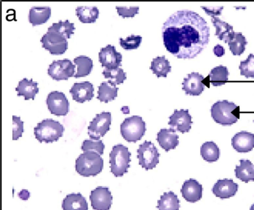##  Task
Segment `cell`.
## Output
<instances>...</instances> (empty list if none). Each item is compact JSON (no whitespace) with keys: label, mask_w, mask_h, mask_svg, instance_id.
<instances>
[{"label":"cell","mask_w":254,"mask_h":210,"mask_svg":"<svg viewBox=\"0 0 254 210\" xmlns=\"http://www.w3.org/2000/svg\"><path fill=\"white\" fill-rule=\"evenodd\" d=\"M164 45L179 59H193L209 42L210 28L199 14L190 10L175 12L162 27Z\"/></svg>","instance_id":"6da1fadb"},{"label":"cell","mask_w":254,"mask_h":210,"mask_svg":"<svg viewBox=\"0 0 254 210\" xmlns=\"http://www.w3.org/2000/svg\"><path fill=\"white\" fill-rule=\"evenodd\" d=\"M212 117L216 123L223 126H231L240 117V106L227 100L218 101L212 106Z\"/></svg>","instance_id":"7a4b0ae2"},{"label":"cell","mask_w":254,"mask_h":210,"mask_svg":"<svg viewBox=\"0 0 254 210\" xmlns=\"http://www.w3.org/2000/svg\"><path fill=\"white\" fill-rule=\"evenodd\" d=\"M104 160L100 154L93 151H85L75 161V169L83 176H96L102 171Z\"/></svg>","instance_id":"3957f363"},{"label":"cell","mask_w":254,"mask_h":210,"mask_svg":"<svg viewBox=\"0 0 254 210\" xmlns=\"http://www.w3.org/2000/svg\"><path fill=\"white\" fill-rule=\"evenodd\" d=\"M64 127L59 121L47 118L40 121L34 128V135L37 140L42 143L57 141L63 136Z\"/></svg>","instance_id":"277c9868"},{"label":"cell","mask_w":254,"mask_h":210,"mask_svg":"<svg viewBox=\"0 0 254 210\" xmlns=\"http://www.w3.org/2000/svg\"><path fill=\"white\" fill-rule=\"evenodd\" d=\"M130 158V152L126 146L121 144L114 146L109 154L111 173L117 177L123 176L127 173L131 161Z\"/></svg>","instance_id":"5b68a950"},{"label":"cell","mask_w":254,"mask_h":210,"mask_svg":"<svg viewBox=\"0 0 254 210\" xmlns=\"http://www.w3.org/2000/svg\"><path fill=\"white\" fill-rule=\"evenodd\" d=\"M146 123L138 115H133L124 120L121 125L123 137L129 143H136L145 135Z\"/></svg>","instance_id":"8992f818"},{"label":"cell","mask_w":254,"mask_h":210,"mask_svg":"<svg viewBox=\"0 0 254 210\" xmlns=\"http://www.w3.org/2000/svg\"><path fill=\"white\" fill-rule=\"evenodd\" d=\"M137 154L139 164L146 170L156 168L157 164L159 163L160 154L156 147L151 141H146L140 144L137 150Z\"/></svg>","instance_id":"52a82bcc"},{"label":"cell","mask_w":254,"mask_h":210,"mask_svg":"<svg viewBox=\"0 0 254 210\" xmlns=\"http://www.w3.org/2000/svg\"><path fill=\"white\" fill-rule=\"evenodd\" d=\"M112 116L110 112H103L96 115L90 121L88 134L91 140H100L110 129Z\"/></svg>","instance_id":"ba28073f"},{"label":"cell","mask_w":254,"mask_h":210,"mask_svg":"<svg viewBox=\"0 0 254 210\" xmlns=\"http://www.w3.org/2000/svg\"><path fill=\"white\" fill-rule=\"evenodd\" d=\"M40 42L43 48L53 55L63 54L68 48L67 39L57 32H47L43 35Z\"/></svg>","instance_id":"9c48e42d"},{"label":"cell","mask_w":254,"mask_h":210,"mask_svg":"<svg viewBox=\"0 0 254 210\" xmlns=\"http://www.w3.org/2000/svg\"><path fill=\"white\" fill-rule=\"evenodd\" d=\"M75 65L70 59L53 60L48 69V74L53 80H67L68 78L74 77Z\"/></svg>","instance_id":"30bf717a"},{"label":"cell","mask_w":254,"mask_h":210,"mask_svg":"<svg viewBox=\"0 0 254 210\" xmlns=\"http://www.w3.org/2000/svg\"><path fill=\"white\" fill-rule=\"evenodd\" d=\"M48 108L51 113L57 116H65L69 111V103L65 94L53 91L48 94L46 100Z\"/></svg>","instance_id":"8fae6325"},{"label":"cell","mask_w":254,"mask_h":210,"mask_svg":"<svg viewBox=\"0 0 254 210\" xmlns=\"http://www.w3.org/2000/svg\"><path fill=\"white\" fill-rule=\"evenodd\" d=\"M90 199L95 210H109L113 204V196L106 187L98 186L91 191Z\"/></svg>","instance_id":"7c38bea8"},{"label":"cell","mask_w":254,"mask_h":210,"mask_svg":"<svg viewBox=\"0 0 254 210\" xmlns=\"http://www.w3.org/2000/svg\"><path fill=\"white\" fill-rule=\"evenodd\" d=\"M192 124V117L189 109H175L169 117L170 128L182 133H189L191 129Z\"/></svg>","instance_id":"4fadbf2b"},{"label":"cell","mask_w":254,"mask_h":210,"mask_svg":"<svg viewBox=\"0 0 254 210\" xmlns=\"http://www.w3.org/2000/svg\"><path fill=\"white\" fill-rule=\"evenodd\" d=\"M99 60L101 66L106 67V69L120 67L123 61V55L117 52L115 47L108 45L101 48L99 52Z\"/></svg>","instance_id":"5bb4252c"},{"label":"cell","mask_w":254,"mask_h":210,"mask_svg":"<svg viewBox=\"0 0 254 210\" xmlns=\"http://www.w3.org/2000/svg\"><path fill=\"white\" fill-rule=\"evenodd\" d=\"M204 80L203 75L199 73H190L184 78L182 89L187 95L199 96L204 90Z\"/></svg>","instance_id":"9a60e30c"},{"label":"cell","mask_w":254,"mask_h":210,"mask_svg":"<svg viewBox=\"0 0 254 210\" xmlns=\"http://www.w3.org/2000/svg\"><path fill=\"white\" fill-rule=\"evenodd\" d=\"M239 185L232 179H219L214 184L212 191L216 197L221 199H227L235 196L238 191Z\"/></svg>","instance_id":"2e32d148"},{"label":"cell","mask_w":254,"mask_h":210,"mask_svg":"<svg viewBox=\"0 0 254 210\" xmlns=\"http://www.w3.org/2000/svg\"><path fill=\"white\" fill-rule=\"evenodd\" d=\"M94 87L90 82L75 83L69 91L73 100L83 103L91 101L94 97Z\"/></svg>","instance_id":"e0dca14e"},{"label":"cell","mask_w":254,"mask_h":210,"mask_svg":"<svg viewBox=\"0 0 254 210\" xmlns=\"http://www.w3.org/2000/svg\"><path fill=\"white\" fill-rule=\"evenodd\" d=\"M232 145L238 153H249L254 148V134L246 131L236 133L232 138Z\"/></svg>","instance_id":"ac0fdd59"},{"label":"cell","mask_w":254,"mask_h":210,"mask_svg":"<svg viewBox=\"0 0 254 210\" xmlns=\"http://www.w3.org/2000/svg\"><path fill=\"white\" fill-rule=\"evenodd\" d=\"M182 196L187 202L195 203L202 197L203 187L194 179H190L184 182L181 189Z\"/></svg>","instance_id":"d6986e66"},{"label":"cell","mask_w":254,"mask_h":210,"mask_svg":"<svg viewBox=\"0 0 254 210\" xmlns=\"http://www.w3.org/2000/svg\"><path fill=\"white\" fill-rule=\"evenodd\" d=\"M179 136L174 129H161L157 133V141L166 152L177 148L179 144Z\"/></svg>","instance_id":"ffe728a7"},{"label":"cell","mask_w":254,"mask_h":210,"mask_svg":"<svg viewBox=\"0 0 254 210\" xmlns=\"http://www.w3.org/2000/svg\"><path fill=\"white\" fill-rule=\"evenodd\" d=\"M62 208L63 210H88V205L82 194L72 193L63 199Z\"/></svg>","instance_id":"44dd1931"},{"label":"cell","mask_w":254,"mask_h":210,"mask_svg":"<svg viewBox=\"0 0 254 210\" xmlns=\"http://www.w3.org/2000/svg\"><path fill=\"white\" fill-rule=\"evenodd\" d=\"M38 85L39 83L34 82L32 79L24 78L19 81L18 85L16 88L17 96H24L25 100H29L30 99L34 100L35 95L39 92Z\"/></svg>","instance_id":"7402d4cb"},{"label":"cell","mask_w":254,"mask_h":210,"mask_svg":"<svg viewBox=\"0 0 254 210\" xmlns=\"http://www.w3.org/2000/svg\"><path fill=\"white\" fill-rule=\"evenodd\" d=\"M52 15V8L49 6H33L30 9L29 21L33 25H41L48 21Z\"/></svg>","instance_id":"603a6c76"},{"label":"cell","mask_w":254,"mask_h":210,"mask_svg":"<svg viewBox=\"0 0 254 210\" xmlns=\"http://www.w3.org/2000/svg\"><path fill=\"white\" fill-rule=\"evenodd\" d=\"M240 165L236 166V177L246 183L254 181V164L250 160H240Z\"/></svg>","instance_id":"cb8c5ba5"},{"label":"cell","mask_w":254,"mask_h":210,"mask_svg":"<svg viewBox=\"0 0 254 210\" xmlns=\"http://www.w3.org/2000/svg\"><path fill=\"white\" fill-rule=\"evenodd\" d=\"M158 210H179L180 200L174 192H165L157 202Z\"/></svg>","instance_id":"d4e9b609"},{"label":"cell","mask_w":254,"mask_h":210,"mask_svg":"<svg viewBox=\"0 0 254 210\" xmlns=\"http://www.w3.org/2000/svg\"><path fill=\"white\" fill-rule=\"evenodd\" d=\"M211 21L216 28L215 35L218 39L228 43L230 37L233 34V27L227 22L222 21L217 17H212Z\"/></svg>","instance_id":"484cf974"},{"label":"cell","mask_w":254,"mask_h":210,"mask_svg":"<svg viewBox=\"0 0 254 210\" xmlns=\"http://www.w3.org/2000/svg\"><path fill=\"white\" fill-rule=\"evenodd\" d=\"M228 44L234 55H240L245 52L248 41L242 33L235 32L228 40Z\"/></svg>","instance_id":"4316f807"},{"label":"cell","mask_w":254,"mask_h":210,"mask_svg":"<svg viewBox=\"0 0 254 210\" xmlns=\"http://www.w3.org/2000/svg\"><path fill=\"white\" fill-rule=\"evenodd\" d=\"M200 155L205 161L214 162L219 159L220 151L214 142H205L200 148Z\"/></svg>","instance_id":"83f0119b"},{"label":"cell","mask_w":254,"mask_h":210,"mask_svg":"<svg viewBox=\"0 0 254 210\" xmlns=\"http://www.w3.org/2000/svg\"><path fill=\"white\" fill-rule=\"evenodd\" d=\"M76 15L83 23H93L99 17V9L95 6H78L76 8Z\"/></svg>","instance_id":"f1b7e54d"},{"label":"cell","mask_w":254,"mask_h":210,"mask_svg":"<svg viewBox=\"0 0 254 210\" xmlns=\"http://www.w3.org/2000/svg\"><path fill=\"white\" fill-rule=\"evenodd\" d=\"M119 88L116 85L110 84L108 82H103L98 87V100L101 102L108 103L118 96Z\"/></svg>","instance_id":"f546056e"},{"label":"cell","mask_w":254,"mask_h":210,"mask_svg":"<svg viewBox=\"0 0 254 210\" xmlns=\"http://www.w3.org/2000/svg\"><path fill=\"white\" fill-rule=\"evenodd\" d=\"M149 69L157 77H167V74L172 71L169 60L164 55L157 57L152 60Z\"/></svg>","instance_id":"4dcf8cb0"},{"label":"cell","mask_w":254,"mask_h":210,"mask_svg":"<svg viewBox=\"0 0 254 210\" xmlns=\"http://www.w3.org/2000/svg\"><path fill=\"white\" fill-rule=\"evenodd\" d=\"M208 76L213 87H220L228 82L229 72L227 67L220 65L213 68Z\"/></svg>","instance_id":"1f68e13d"},{"label":"cell","mask_w":254,"mask_h":210,"mask_svg":"<svg viewBox=\"0 0 254 210\" xmlns=\"http://www.w3.org/2000/svg\"><path fill=\"white\" fill-rule=\"evenodd\" d=\"M73 62L77 65V71L74 77H86L91 72L93 67V60L86 55H81L73 59Z\"/></svg>","instance_id":"d6a6232c"},{"label":"cell","mask_w":254,"mask_h":210,"mask_svg":"<svg viewBox=\"0 0 254 210\" xmlns=\"http://www.w3.org/2000/svg\"><path fill=\"white\" fill-rule=\"evenodd\" d=\"M75 28L74 24L70 22L68 20L63 21L62 20L57 23H53L48 27L47 32H54L63 35L66 39H70L71 35L73 34Z\"/></svg>","instance_id":"836d02e7"},{"label":"cell","mask_w":254,"mask_h":210,"mask_svg":"<svg viewBox=\"0 0 254 210\" xmlns=\"http://www.w3.org/2000/svg\"><path fill=\"white\" fill-rule=\"evenodd\" d=\"M102 73L108 79V83L112 85H120L127 78V73L121 67L105 69Z\"/></svg>","instance_id":"e575fe53"},{"label":"cell","mask_w":254,"mask_h":210,"mask_svg":"<svg viewBox=\"0 0 254 210\" xmlns=\"http://www.w3.org/2000/svg\"><path fill=\"white\" fill-rule=\"evenodd\" d=\"M239 69L241 75L247 78H254V54L249 55L247 59L241 62Z\"/></svg>","instance_id":"d590c367"},{"label":"cell","mask_w":254,"mask_h":210,"mask_svg":"<svg viewBox=\"0 0 254 210\" xmlns=\"http://www.w3.org/2000/svg\"><path fill=\"white\" fill-rule=\"evenodd\" d=\"M141 42L142 37L140 35H131L127 37L126 39H123V38L119 39L121 46L127 51L137 49L140 46Z\"/></svg>","instance_id":"8d00e7d4"},{"label":"cell","mask_w":254,"mask_h":210,"mask_svg":"<svg viewBox=\"0 0 254 210\" xmlns=\"http://www.w3.org/2000/svg\"><path fill=\"white\" fill-rule=\"evenodd\" d=\"M105 145L101 140H86L83 142L81 149L83 152L93 151L103 155Z\"/></svg>","instance_id":"74e56055"},{"label":"cell","mask_w":254,"mask_h":210,"mask_svg":"<svg viewBox=\"0 0 254 210\" xmlns=\"http://www.w3.org/2000/svg\"><path fill=\"white\" fill-rule=\"evenodd\" d=\"M24 132V121L17 116H12V140H17L21 137Z\"/></svg>","instance_id":"f35d334b"},{"label":"cell","mask_w":254,"mask_h":210,"mask_svg":"<svg viewBox=\"0 0 254 210\" xmlns=\"http://www.w3.org/2000/svg\"><path fill=\"white\" fill-rule=\"evenodd\" d=\"M119 16L124 17H133L139 12L138 6H116Z\"/></svg>","instance_id":"ab89813d"},{"label":"cell","mask_w":254,"mask_h":210,"mask_svg":"<svg viewBox=\"0 0 254 210\" xmlns=\"http://www.w3.org/2000/svg\"><path fill=\"white\" fill-rule=\"evenodd\" d=\"M202 8L208 15L213 17L220 16L222 14L223 6H202Z\"/></svg>","instance_id":"60d3db41"},{"label":"cell","mask_w":254,"mask_h":210,"mask_svg":"<svg viewBox=\"0 0 254 210\" xmlns=\"http://www.w3.org/2000/svg\"><path fill=\"white\" fill-rule=\"evenodd\" d=\"M213 53L218 57H222L225 54V50L222 45H217L213 48Z\"/></svg>","instance_id":"b9f144b4"},{"label":"cell","mask_w":254,"mask_h":210,"mask_svg":"<svg viewBox=\"0 0 254 210\" xmlns=\"http://www.w3.org/2000/svg\"><path fill=\"white\" fill-rule=\"evenodd\" d=\"M250 210H254V204L252 205V206L251 207Z\"/></svg>","instance_id":"7bdbcfd3"},{"label":"cell","mask_w":254,"mask_h":210,"mask_svg":"<svg viewBox=\"0 0 254 210\" xmlns=\"http://www.w3.org/2000/svg\"></svg>","instance_id":"ee69618b"}]
</instances>
